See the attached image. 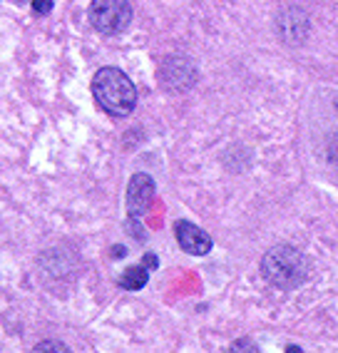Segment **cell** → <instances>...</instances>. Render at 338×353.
Listing matches in <instances>:
<instances>
[{"label":"cell","mask_w":338,"mask_h":353,"mask_svg":"<svg viewBox=\"0 0 338 353\" xmlns=\"http://www.w3.org/2000/svg\"><path fill=\"white\" fill-rule=\"evenodd\" d=\"M92 95L102 110L112 117H127L137 105L135 82L117 68H102L92 80Z\"/></svg>","instance_id":"6da1fadb"},{"label":"cell","mask_w":338,"mask_h":353,"mask_svg":"<svg viewBox=\"0 0 338 353\" xmlns=\"http://www.w3.org/2000/svg\"><path fill=\"white\" fill-rule=\"evenodd\" d=\"M261 274L276 289H296L306 281L308 264L296 246L279 244L264 254Z\"/></svg>","instance_id":"7a4b0ae2"},{"label":"cell","mask_w":338,"mask_h":353,"mask_svg":"<svg viewBox=\"0 0 338 353\" xmlns=\"http://www.w3.org/2000/svg\"><path fill=\"white\" fill-rule=\"evenodd\" d=\"M88 15L95 30L117 35L132 23V6L130 0H92Z\"/></svg>","instance_id":"3957f363"},{"label":"cell","mask_w":338,"mask_h":353,"mask_svg":"<svg viewBox=\"0 0 338 353\" xmlns=\"http://www.w3.org/2000/svg\"><path fill=\"white\" fill-rule=\"evenodd\" d=\"M155 179L144 172H137L127 184V212L130 216H142L155 199Z\"/></svg>","instance_id":"277c9868"},{"label":"cell","mask_w":338,"mask_h":353,"mask_svg":"<svg viewBox=\"0 0 338 353\" xmlns=\"http://www.w3.org/2000/svg\"><path fill=\"white\" fill-rule=\"evenodd\" d=\"M177 241L187 254H195V256H204L212 249V236H209L204 229H199L192 221H177L175 224Z\"/></svg>","instance_id":"5b68a950"},{"label":"cell","mask_w":338,"mask_h":353,"mask_svg":"<svg viewBox=\"0 0 338 353\" xmlns=\"http://www.w3.org/2000/svg\"><path fill=\"white\" fill-rule=\"evenodd\" d=\"M150 281V274H147V269L144 266H130V269H125V274L119 276V286L127 291H139L144 289V284Z\"/></svg>","instance_id":"8992f818"},{"label":"cell","mask_w":338,"mask_h":353,"mask_svg":"<svg viewBox=\"0 0 338 353\" xmlns=\"http://www.w3.org/2000/svg\"><path fill=\"white\" fill-rule=\"evenodd\" d=\"M32 351L43 353V351H70V348L65 346V343H57V341H43V343H38Z\"/></svg>","instance_id":"52a82bcc"},{"label":"cell","mask_w":338,"mask_h":353,"mask_svg":"<svg viewBox=\"0 0 338 353\" xmlns=\"http://www.w3.org/2000/svg\"><path fill=\"white\" fill-rule=\"evenodd\" d=\"M32 8H35V10H38L40 15H43V13H50L52 0H32Z\"/></svg>","instance_id":"ba28073f"},{"label":"cell","mask_w":338,"mask_h":353,"mask_svg":"<svg viewBox=\"0 0 338 353\" xmlns=\"http://www.w3.org/2000/svg\"><path fill=\"white\" fill-rule=\"evenodd\" d=\"M144 264L157 266V256H152V254H147V256H144Z\"/></svg>","instance_id":"9c48e42d"}]
</instances>
